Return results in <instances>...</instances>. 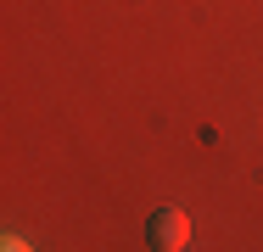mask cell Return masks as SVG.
<instances>
[{"label": "cell", "instance_id": "1", "mask_svg": "<svg viewBox=\"0 0 263 252\" xmlns=\"http://www.w3.org/2000/svg\"><path fill=\"white\" fill-rule=\"evenodd\" d=\"M146 241H152L157 252L191 247V219H185V207H157V213H152V224H146Z\"/></svg>", "mask_w": 263, "mask_h": 252}]
</instances>
